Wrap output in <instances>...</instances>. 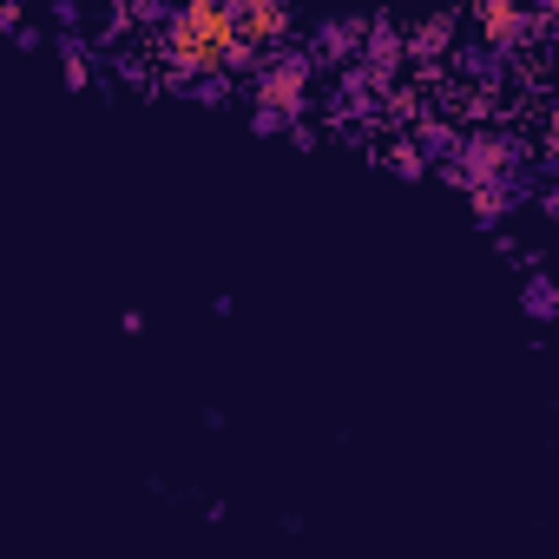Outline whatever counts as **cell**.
I'll list each match as a JSON object with an SVG mask.
<instances>
[{
  "label": "cell",
  "mask_w": 559,
  "mask_h": 559,
  "mask_svg": "<svg viewBox=\"0 0 559 559\" xmlns=\"http://www.w3.org/2000/svg\"><path fill=\"white\" fill-rule=\"evenodd\" d=\"M317 60L304 47H270L250 73H243V106H250V132H284L297 119H310L317 106Z\"/></svg>",
  "instance_id": "1"
},
{
  "label": "cell",
  "mask_w": 559,
  "mask_h": 559,
  "mask_svg": "<svg viewBox=\"0 0 559 559\" xmlns=\"http://www.w3.org/2000/svg\"><path fill=\"white\" fill-rule=\"evenodd\" d=\"M461 34H454V14H421V21H402V60L428 80H441V67L454 60Z\"/></svg>",
  "instance_id": "4"
},
{
  "label": "cell",
  "mask_w": 559,
  "mask_h": 559,
  "mask_svg": "<svg viewBox=\"0 0 559 559\" xmlns=\"http://www.w3.org/2000/svg\"><path fill=\"white\" fill-rule=\"evenodd\" d=\"M27 14H34V8H21V0H0V34H14Z\"/></svg>",
  "instance_id": "10"
},
{
  "label": "cell",
  "mask_w": 559,
  "mask_h": 559,
  "mask_svg": "<svg viewBox=\"0 0 559 559\" xmlns=\"http://www.w3.org/2000/svg\"><path fill=\"white\" fill-rule=\"evenodd\" d=\"M224 14H230V34L250 60H263L270 47H290V34H297L290 0H224Z\"/></svg>",
  "instance_id": "3"
},
{
  "label": "cell",
  "mask_w": 559,
  "mask_h": 559,
  "mask_svg": "<svg viewBox=\"0 0 559 559\" xmlns=\"http://www.w3.org/2000/svg\"><path fill=\"white\" fill-rule=\"evenodd\" d=\"M467 14H474V40L487 53H500V60L546 40V27H552V21H539V8H526V0H467Z\"/></svg>",
  "instance_id": "2"
},
{
  "label": "cell",
  "mask_w": 559,
  "mask_h": 559,
  "mask_svg": "<svg viewBox=\"0 0 559 559\" xmlns=\"http://www.w3.org/2000/svg\"><path fill=\"white\" fill-rule=\"evenodd\" d=\"M520 310H526L539 330L559 317V284H552V270H546V263H526V276H520Z\"/></svg>",
  "instance_id": "9"
},
{
  "label": "cell",
  "mask_w": 559,
  "mask_h": 559,
  "mask_svg": "<svg viewBox=\"0 0 559 559\" xmlns=\"http://www.w3.org/2000/svg\"><path fill=\"white\" fill-rule=\"evenodd\" d=\"M362 27H369V14H349V21H323V27L304 40V53L317 60V73H336V67H349V60L362 53Z\"/></svg>",
  "instance_id": "6"
},
{
  "label": "cell",
  "mask_w": 559,
  "mask_h": 559,
  "mask_svg": "<svg viewBox=\"0 0 559 559\" xmlns=\"http://www.w3.org/2000/svg\"><path fill=\"white\" fill-rule=\"evenodd\" d=\"M461 198H467V217H474L480 230H507L513 211L526 204V171H520V178H474Z\"/></svg>",
  "instance_id": "5"
},
{
  "label": "cell",
  "mask_w": 559,
  "mask_h": 559,
  "mask_svg": "<svg viewBox=\"0 0 559 559\" xmlns=\"http://www.w3.org/2000/svg\"><path fill=\"white\" fill-rule=\"evenodd\" d=\"M53 47H60V80H67V93H99V86H106L99 47H93V34H86V27H67Z\"/></svg>",
  "instance_id": "7"
},
{
  "label": "cell",
  "mask_w": 559,
  "mask_h": 559,
  "mask_svg": "<svg viewBox=\"0 0 559 559\" xmlns=\"http://www.w3.org/2000/svg\"><path fill=\"white\" fill-rule=\"evenodd\" d=\"M376 165H389L395 178H428V171H435V158L421 152V139H415L408 126H395V132L376 145Z\"/></svg>",
  "instance_id": "8"
}]
</instances>
